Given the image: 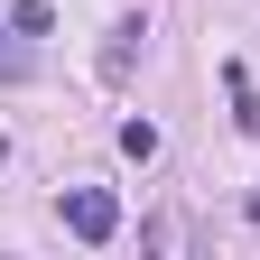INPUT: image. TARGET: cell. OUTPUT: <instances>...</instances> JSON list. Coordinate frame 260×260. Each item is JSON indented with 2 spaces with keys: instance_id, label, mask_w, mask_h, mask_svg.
Instances as JSON below:
<instances>
[{
  "instance_id": "7a4b0ae2",
  "label": "cell",
  "mask_w": 260,
  "mask_h": 260,
  "mask_svg": "<svg viewBox=\"0 0 260 260\" xmlns=\"http://www.w3.org/2000/svg\"><path fill=\"white\" fill-rule=\"evenodd\" d=\"M140 38H149V19H112V38H103V75H112V84L130 75V56H140Z\"/></svg>"
},
{
  "instance_id": "3957f363",
  "label": "cell",
  "mask_w": 260,
  "mask_h": 260,
  "mask_svg": "<svg viewBox=\"0 0 260 260\" xmlns=\"http://www.w3.org/2000/svg\"><path fill=\"white\" fill-rule=\"evenodd\" d=\"M223 93H233V130H260V103H251V75L223 65Z\"/></svg>"
},
{
  "instance_id": "277c9868",
  "label": "cell",
  "mask_w": 260,
  "mask_h": 260,
  "mask_svg": "<svg viewBox=\"0 0 260 260\" xmlns=\"http://www.w3.org/2000/svg\"><path fill=\"white\" fill-rule=\"evenodd\" d=\"M10 28H19V38H47V28H56V10H47V0H19V10H10Z\"/></svg>"
},
{
  "instance_id": "5b68a950",
  "label": "cell",
  "mask_w": 260,
  "mask_h": 260,
  "mask_svg": "<svg viewBox=\"0 0 260 260\" xmlns=\"http://www.w3.org/2000/svg\"><path fill=\"white\" fill-rule=\"evenodd\" d=\"M121 158H140V168H149V158H158V130H149V121H121Z\"/></svg>"
},
{
  "instance_id": "6da1fadb",
  "label": "cell",
  "mask_w": 260,
  "mask_h": 260,
  "mask_svg": "<svg viewBox=\"0 0 260 260\" xmlns=\"http://www.w3.org/2000/svg\"><path fill=\"white\" fill-rule=\"evenodd\" d=\"M56 214H65V233H75V242H112V233H121V195H103V186H75Z\"/></svg>"
}]
</instances>
